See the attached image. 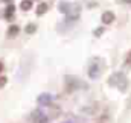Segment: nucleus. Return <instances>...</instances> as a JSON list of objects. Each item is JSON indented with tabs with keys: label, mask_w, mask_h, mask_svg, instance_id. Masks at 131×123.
I'll return each mask as SVG.
<instances>
[{
	"label": "nucleus",
	"mask_w": 131,
	"mask_h": 123,
	"mask_svg": "<svg viewBox=\"0 0 131 123\" xmlns=\"http://www.w3.org/2000/svg\"><path fill=\"white\" fill-rule=\"evenodd\" d=\"M108 82H110V85H116L121 91H125L127 90V85H128V81H127L125 75H122V73H114L110 78Z\"/></svg>",
	"instance_id": "1"
},
{
	"label": "nucleus",
	"mask_w": 131,
	"mask_h": 123,
	"mask_svg": "<svg viewBox=\"0 0 131 123\" xmlns=\"http://www.w3.org/2000/svg\"><path fill=\"white\" fill-rule=\"evenodd\" d=\"M79 14H81V6H79L78 3L70 5L69 11H67V14H66V15H67V21H75V20H78Z\"/></svg>",
	"instance_id": "2"
},
{
	"label": "nucleus",
	"mask_w": 131,
	"mask_h": 123,
	"mask_svg": "<svg viewBox=\"0 0 131 123\" xmlns=\"http://www.w3.org/2000/svg\"><path fill=\"white\" fill-rule=\"evenodd\" d=\"M32 119H34V123H47V120H49V117L40 109H35L32 113Z\"/></svg>",
	"instance_id": "3"
},
{
	"label": "nucleus",
	"mask_w": 131,
	"mask_h": 123,
	"mask_svg": "<svg viewBox=\"0 0 131 123\" xmlns=\"http://www.w3.org/2000/svg\"><path fill=\"white\" fill-rule=\"evenodd\" d=\"M37 102H38V105H41V106H47V105H50V103H52V96H50V94H47V93H43V94H40V96H38Z\"/></svg>",
	"instance_id": "4"
},
{
	"label": "nucleus",
	"mask_w": 131,
	"mask_h": 123,
	"mask_svg": "<svg viewBox=\"0 0 131 123\" xmlns=\"http://www.w3.org/2000/svg\"><path fill=\"white\" fill-rule=\"evenodd\" d=\"M101 20H102L104 24H110V23L114 21V14H113L111 11H105V12L102 14V17H101Z\"/></svg>",
	"instance_id": "5"
},
{
	"label": "nucleus",
	"mask_w": 131,
	"mask_h": 123,
	"mask_svg": "<svg viewBox=\"0 0 131 123\" xmlns=\"http://www.w3.org/2000/svg\"><path fill=\"white\" fill-rule=\"evenodd\" d=\"M99 75H101V68H99V65L95 62V64H92L90 65V68H89V76L92 78V79H96Z\"/></svg>",
	"instance_id": "6"
},
{
	"label": "nucleus",
	"mask_w": 131,
	"mask_h": 123,
	"mask_svg": "<svg viewBox=\"0 0 131 123\" xmlns=\"http://www.w3.org/2000/svg\"><path fill=\"white\" fill-rule=\"evenodd\" d=\"M47 9H49L47 3H40V5H38V8H37V15H43V14H46V12H47Z\"/></svg>",
	"instance_id": "7"
},
{
	"label": "nucleus",
	"mask_w": 131,
	"mask_h": 123,
	"mask_svg": "<svg viewBox=\"0 0 131 123\" xmlns=\"http://www.w3.org/2000/svg\"><path fill=\"white\" fill-rule=\"evenodd\" d=\"M20 8H21L23 11H29V9L32 8V2H31V0H21Z\"/></svg>",
	"instance_id": "8"
},
{
	"label": "nucleus",
	"mask_w": 131,
	"mask_h": 123,
	"mask_svg": "<svg viewBox=\"0 0 131 123\" xmlns=\"http://www.w3.org/2000/svg\"><path fill=\"white\" fill-rule=\"evenodd\" d=\"M18 32H20V28L15 26V24H12V26H9V29H8V35H9V36H15Z\"/></svg>",
	"instance_id": "9"
},
{
	"label": "nucleus",
	"mask_w": 131,
	"mask_h": 123,
	"mask_svg": "<svg viewBox=\"0 0 131 123\" xmlns=\"http://www.w3.org/2000/svg\"><path fill=\"white\" fill-rule=\"evenodd\" d=\"M69 8H70V3H67V2H61V3L58 5V9H60L63 14H67Z\"/></svg>",
	"instance_id": "10"
},
{
	"label": "nucleus",
	"mask_w": 131,
	"mask_h": 123,
	"mask_svg": "<svg viewBox=\"0 0 131 123\" xmlns=\"http://www.w3.org/2000/svg\"><path fill=\"white\" fill-rule=\"evenodd\" d=\"M25 31H26V33H34V32L37 31V26H35L34 23H29V24L26 26V29H25Z\"/></svg>",
	"instance_id": "11"
},
{
	"label": "nucleus",
	"mask_w": 131,
	"mask_h": 123,
	"mask_svg": "<svg viewBox=\"0 0 131 123\" xmlns=\"http://www.w3.org/2000/svg\"><path fill=\"white\" fill-rule=\"evenodd\" d=\"M14 9H15V8H14V5H12V3L6 8V18H9V17L14 14Z\"/></svg>",
	"instance_id": "12"
},
{
	"label": "nucleus",
	"mask_w": 131,
	"mask_h": 123,
	"mask_svg": "<svg viewBox=\"0 0 131 123\" xmlns=\"http://www.w3.org/2000/svg\"><path fill=\"white\" fill-rule=\"evenodd\" d=\"M6 82H8V79L3 76V78H0V88H3L5 85H6Z\"/></svg>",
	"instance_id": "13"
},
{
	"label": "nucleus",
	"mask_w": 131,
	"mask_h": 123,
	"mask_svg": "<svg viewBox=\"0 0 131 123\" xmlns=\"http://www.w3.org/2000/svg\"><path fill=\"white\" fill-rule=\"evenodd\" d=\"M102 33H104V28H98V29L95 31V35H96V36H101Z\"/></svg>",
	"instance_id": "14"
},
{
	"label": "nucleus",
	"mask_w": 131,
	"mask_h": 123,
	"mask_svg": "<svg viewBox=\"0 0 131 123\" xmlns=\"http://www.w3.org/2000/svg\"><path fill=\"white\" fill-rule=\"evenodd\" d=\"M127 64H131V52L128 53V59H127Z\"/></svg>",
	"instance_id": "15"
},
{
	"label": "nucleus",
	"mask_w": 131,
	"mask_h": 123,
	"mask_svg": "<svg viewBox=\"0 0 131 123\" xmlns=\"http://www.w3.org/2000/svg\"><path fill=\"white\" fill-rule=\"evenodd\" d=\"M2 70H3V64L0 62V71H2Z\"/></svg>",
	"instance_id": "16"
},
{
	"label": "nucleus",
	"mask_w": 131,
	"mask_h": 123,
	"mask_svg": "<svg viewBox=\"0 0 131 123\" xmlns=\"http://www.w3.org/2000/svg\"><path fill=\"white\" fill-rule=\"evenodd\" d=\"M124 2H127V3H131V0H124Z\"/></svg>",
	"instance_id": "17"
},
{
	"label": "nucleus",
	"mask_w": 131,
	"mask_h": 123,
	"mask_svg": "<svg viewBox=\"0 0 131 123\" xmlns=\"http://www.w3.org/2000/svg\"><path fill=\"white\" fill-rule=\"evenodd\" d=\"M5 2H6V3H9V2H12V0H5Z\"/></svg>",
	"instance_id": "18"
},
{
	"label": "nucleus",
	"mask_w": 131,
	"mask_h": 123,
	"mask_svg": "<svg viewBox=\"0 0 131 123\" xmlns=\"http://www.w3.org/2000/svg\"><path fill=\"white\" fill-rule=\"evenodd\" d=\"M64 123H72V122H64Z\"/></svg>",
	"instance_id": "19"
}]
</instances>
